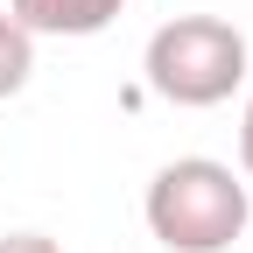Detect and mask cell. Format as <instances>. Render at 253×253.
I'll use <instances>...</instances> for the list:
<instances>
[{
    "mask_svg": "<svg viewBox=\"0 0 253 253\" xmlns=\"http://www.w3.org/2000/svg\"><path fill=\"white\" fill-rule=\"evenodd\" d=\"M246 183L211 155H183L148 183V232L169 253H225L246 232Z\"/></svg>",
    "mask_w": 253,
    "mask_h": 253,
    "instance_id": "1",
    "label": "cell"
},
{
    "mask_svg": "<svg viewBox=\"0 0 253 253\" xmlns=\"http://www.w3.org/2000/svg\"><path fill=\"white\" fill-rule=\"evenodd\" d=\"M148 91L169 106H225L232 91L246 84V36L218 14H176L148 36Z\"/></svg>",
    "mask_w": 253,
    "mask_h": 253,
    "instance_id": "2",
    "label": "cell"
},
{
    "mask_svg": "<svg viewBox=\"0 0 253 253\" xmlns=\"http://www.w3.org/2000/svg\"><path fill=\"white\" fill-rule=\"evenodd\" d=\"M126 0H7V14L28 36H99L120 21Z\"/></svg>",
    "mask_w": 253,
    "mask_h": 253,
    "instance_id": "3",
    "label": "cell"
},
{
    "mask_svg": "<svg viewBox=\"0 0 253 253\" xmlns=\"http://www.w3.org/2000/svg\"><path fill=\"white\" fill-rule=\"evenodd\" d=\"M28 71H36V36L14 14H0V99H14L28 84Z\"/></svg>",
    "mask_w": 253,
    "mask_h": 253,
    "instance_id": "4",
    "label": "cell"
},
{
    "mask_svg": "<svg viewBox=\"0 0 253 253\" xmlns=\"http://www.w3.org/2000/svg\"><path fill=\"white\" fill-rule=\"evenodd\" d=\"M0 253H63V246L42 232H0Z\"/></svg>",
    "mask_w": 253,
    "mask_h": 253,
    "instance_id": "5",
    "label": "cell"
},
{
    "mask_svg": "<svg viewBox=\"0 0 253 253\" xmlns=\"http://www.w3.org/2000/svg\"><path fill=\"white\" fill-rule=\"evenodd\" d=\"M239 162H246V176H253V99H246V120H239Z\"/></svg>",
    "mask_w": 253,
    "mask_h": 253,
    "instance_id": "6",
    "label": "cell"
}]
</instances>
